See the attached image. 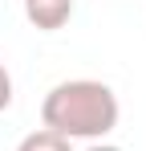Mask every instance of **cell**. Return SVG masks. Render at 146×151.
<instances>
[{
	"label": "cell",
	"mask_w": 146,
	"mask_h": 151,
	"mask_svg": "<svg viewBox=\"0 0 146 151\" xmlns=\"http://www.w3.org/2000/svg\"><path fill=\"white\" fill-rule=\"evenodd\" d=\"M16 151H73V143H69V139H61L57 131H45V127H41V131L24 135Z\"/></svg>",
	"instance_id": "3957f363"
},
{
	"label": "cell",
	"mask_w": 146,
	"mask_h": 151,
	"mask_svg": "<svg viewBox=\"0 0 146 151\" xmlns=\"http://www.w3.org/2000/svg\"><path fill=\"white\" fill-rule=\"evenodd\" d=\"M12 106V78L4 70V61H0V110H8Z\"/></svg>",
	"instance_id": "277c9868"
},
{
	"label": "cell",
	"mask_w": 146,
	"mask_h": 151,
	"mask_svg": "<svg viewBox=\"0 0 146 151\" xmlns=\"http://www.w3.org/2000/svg\"><path fill=\"white\" fill-rule=\"evenodd\" d=\"M85 151H122V147H110V143H94V147H85Z\"/></svg>",
	"instance_id": "5b68a950"
},
{
	"label": "cell",
	"mask_w": 146,
	"mask_h": 151,
	"mask_svg": "<svg viewBox=\"0 0 146 151\" xmlns=\"http://www.w3.org/2000/svg\"><path fill=\"white\" fill-rule=\"evenodd\" d=\"M41 123H45V131H57L69 143L73 139H106L118 127V98L106 82L73 78L45 94Z\"/></svg>",
	"instance_id": "6da1fadb"
},
{
	"label": "cell",
	"mask_w": 146,
	"mask_h": 151,
	"mask_svg": "<svg viewBox=\"0 0 146 151\" xmlns=\"http://www.w3.org/2000/svg\"><path fill=\"white\" fill-rule=\"evenodd\" d=\"M28 25L41 29V33H57V29L69 25L73 17V0H21Z\"/></svg>",
	"instance_id": "7a4b0ae2"
}]
</instances>
